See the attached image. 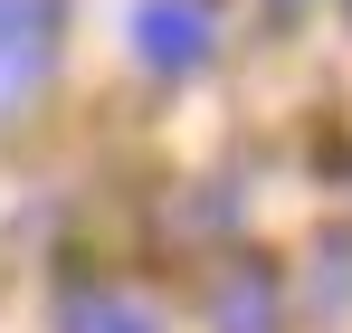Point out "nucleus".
Returning <instances> with one entry per match:
<instances>
[{"instance_id":"nucleus-1","label":"nucleus","mask_w":352,"mask_h":333,"mask_svg":"<svg viewBox=\"0 0 352 333\" xmlns=\"http://www.w3.org/2000/svg\"><path fill=\"white\" fill-rule=\"evenodd\" d=\"M210 48H219V10L210 0H143L133 10V57L153 76H190V67H210Z\"/></svg>"},{"instance_id":"nucleus-2","label":"nucleus","mask_w":352,"mask_h":333,"mask_svg":"<svg viewBox=\"0 0 352 333\" xmlns=\"http://www.w3.org/2000/svg\"><path fill=\"white\" fill-rule=\"evenodd\" d=\"M210 333H276V277L267 267H229L210 286Z\"/></svg>"},{"instance_id":"nucleus-3","label":"nucleus","mask_w":352,"mask_h":333,"mask_svg":"<svg viewBox=\"0 0 352 333\" xmlns=\"http://www.w3.org/2000/svg\"><path fill=\"white\" fill-rule=\"evenodd\" d=\"M58 67V29H0V114H19Z\"/></svg>"},{"instance_id":"nucleus-4","label":"nucleus","mask_w":352,"mask_h":333,"mask_svg":"<svg viewBox=\"0 0 352 333\" xmlns=\"http://www.w3.org/2000/svg\"><path fill=\"white\" fill-rule=\"evenodd\" d=\"M67 333H162L153 324V305H133V295H67Z\"/></svg>"},{"instance_id":"nucleus-5","label":"nucleus","mask_w":352,"mask_h":333,"mask_svg":"<svg viewBox=\"0 0 352 333\" xmlns=\"http://www.w3.org/2000/svg\"><path fill=\"white\" fill-rule=\"evenodd\" d=\"M67 0H0V29H58Z\"/></svg>"}]
</instances>
